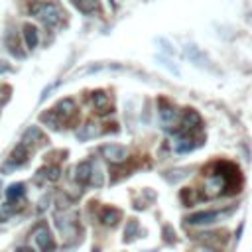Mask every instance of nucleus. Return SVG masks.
<instances>
[{"mask_svg": "<svg viewBox=\"0 0 252 252\" xmlns=\"http://www.w3.org/2000/svg\"><path fill=\"white\" fill-rule=\"evenodd\" d=\"M30 14L36 16L38 20H41L47 28H56L63 20L61 8L58 4H52V2H34V4H30Z\"/></svg>", "mask_w": 252, "mask_h": 252, "instance_id": "nucleus-1", "label": "nucleus"}, {"mask_svg": "<svg viewBox=\"0 0 252 252\" xmlns=\"http://www.w3.org/2000/svg\"><path fill=\"white\" fill-rule=\"evenodd\" d=\"M233 211H234V207L225 209V211H199V213L189 215V217H187V223H189V225H211V223H215V221H221V219L229 217Z\"/></svg>", "mask_w": 252, "mask_h": 252, "instance_id": "nucleus-2", "label": "nucleus"}, {"mask_svg": "<svg viewBox=\"0 0 252 252\" xmlns=\"http://www.w3.org/2000/svg\"><path fill=\"white\" fill-rule=\"evenodd\" d=\"M56 225L58 229L61 231V234L69 240V238H75L77 236V221H75V215L73 213H59L56 217Z\"/></svg>", "mask_w": 252, "mask_h": 252, "instance_id": "nucleus-3", "label": "nucleus"}, {"mask_svg": "<svg viewBox=\"0 0 252 252\" xmlns=\"http://www.w3.org/2000/svg\"><path fill=\"white\" fill-rule=\"evenodd\" d=\"M100 154H103L105 160H109L111 164H122L126 162L128 158V152L124 146H118V144H107L100 148Z\"/></svg>", "mask_w": 252, "mask_h": 252, "instance_id": "nucleus-4", "label": "nucleus"}, {"mask_svg": "<svg viewBox=\"0 0 252 252\" xmlns=\"http://www.w3.org/2000/svg\"><path fill=\"white\" fill-rule=\"evenodd\" d=\"M34 236H36V244L41 252H54L56 250V240H54L52 233H49V229L45 225H39Z\"/></svg>", "mask_w": 252, "mask_h": 252, "instance_id": "nucleus-5", "label": "nucleus"}, {"mask_svg": "<svg viewBox=\"0 0 252 252\" xmlns=\"http://www.w3.org/2000/svg\"><path fill=\"white\" fill-rule=\"evenodd\" d=\"M181 124H183V132L191 134V132H199L201 128H203V120H201L199 113L193 111V109H187L181 116Z\"/></svg>", "mask_w": 252, "mask_h": 252, "instance_id": "nucleus-6", "label": "nucleus"}, {"mask_svg": "<svg viewBox=\"0 0 252 252\" xmlns=\"http://www.w3.org/2000/svg\"><path fill=\"white\" fill-rule=\"evenodd\" d=\"M91 103H93V107L97 109L98 115H109V113H113V111H111V97H109L105 91H95V93L91 95Z\"/></svg>", "mask_w": 252, "mask_h": 252, "instance_id": "nucleus-7", "label": "nucleus"}, {"mask_svg": "<svg viewBox=\"0 0 252 252\" xmlns=\"http://www.w3.org/2000/svg\"><path fill=\"white\" fill-rule=\"evenodd\" d=\"M54 111H56V115H58L61 120H69V118L77 113V105H75L73 98H63V100H59L58 107H56Z\"/></svg>", "mask_w": 252, "mask_h": 252, "instance_id": "nucleus-8", "label": "nucleus"}, {"mask_svg": "<svg viewBox=\"0 0 252 252\" xmlns=\"http://www.w3.org/2000/svg\"><path fill=\"white\" fill-rule=\"evenodd\" d=\"M120 219H122V213L118 209H115V207H105L98 215V221L103 223L105 227H116Z\"/></svg>", "mask_w": 252, "mask_h": 252, "instance_id": "nucleus-9", "label": "nucleus"}, {"mask_svg": "<svg viewBox=\"0 0 252 252\" xmlns=\"http://www.w3.org/2000/svg\"><path fill=\"white\" fill-rule=\"evenodd\" d=\"M91 175H93V162H81L75 168V181L79 185L91 183Z\"/></svg>", "mask_w": 252, "mask_h": 252, "instance_id": "nucleus-10", "label": "nucleus"}, {"mask_svg": "<svg viewBox=\"0 0 252 252\" xmlns=\"http://www.w3.org/2000/svg\"><path fill=\"white\" fill-rule=\"evenodd\" d=\"M185 56L197 65V67H205L207 65V56L201 52V49L197 47V45H193V43H189V45H185Z\"/></svg>", "mask_w": 252, "mask_h": 252, "instance_id": "nucleus-11", "label": "nucleus"}, {"mask_svg": "<svg viewBox=\"0 0 252 252\" xmlns=\"http://www.w3.org/2000/svg\"><path fill=\"white\" fill-rule=\"evenodd\" d=\"M61 177V170L58 166H45L41 170H38V175H36V181H58Z\"/></svg>", "mask_w": 252, "mask_h": 252, "instance_id": "nucleus-12", "label": "nucleus"}, {"mask_svg": "<svg viewBox=\"0 0 252 252\" xmlns=\"http://www.w3.org/2000/svg\"><path fill=\"white\" fill-rule=\"evenodd\" d=\"M73 6L83 14L100 12V0H73Z\"/></svg>", "mask_w": 252, "mask_h": 252, "instance_id": "nucleus-13", "label": "nucleus"}, {"mask_svg": "<svg viewBox=\"0 0 252 252\" xmlns=\"http://www.w3.org/2000/svg\"><path fill=\"white\" fill-rule=\"evenodd\" d=\"M45 138H43V134H41V130L38 128V126H30L26 132H24V136H22V144L24 146H34V144H41Z\"/></svg>", "mask_w": 252, "mask_h": 252, "instance_id": "nucleus-14", "label": "nucleus"}, {"mask_svg": "<svg viewBox=\"0 0 252 252\" xmlns=\"http://www.w3.org/2000/svg\"><path fill=\"white\" fill-rule=\"evenodd\" d=\"M160 120H162V126H164L166 130H172V126H174L175 120H177L175 109H174V107H162V111H160Z\"/></svg>", "mask_w": 252, "mask_h": 252, "instance_id": "nucleus-15", "label": "nucleus"}, {"mask_svg": "<svg viewBox=\"0 0 252 252\" xmlns=\"http://www.w3.org/2000/svg\"><path fill=\"white\" fill-rule=\"evenodd\" d=\"M28 146H24V144H18L14 150H12V154H10V162L14 164V166H24L26 162H28Z\"/></svg>", "mask_w": 252, "mask_h": 252, "instance_id": "nucleus-16", "label": "nucleus"}, {"mask_svg": "<svg viewBox=\"0 0 252 252\" xmlns=\"http://www.w3.org/2000/svg\"><path fill=\"white\" fill-rule=\"evenodd\" d=\"M100 134V128H98V124H95V122H87V124H83L79 130H77V138L79 140H91V138H95V136H98Z\"/></svg>", "mask_w": 252, "mask_h": 252, "instance_id": "nucleus-17", "label": "nucleus"}, {"mask_svg": "<svg viewBox=\"0 0 252 252\" xmlns=\"http://www.w3.org/2000/svg\"><path fill=\"white\" fill-rule=\"evenodd\" d=\"M26 195V185L24 183H12L8 189H6V197L10 203H16L18 199H22Z\"/></svg>", "mask_w": 252, "mask_h": 252, "instance_id": "nucleus-18", "label": "nucleus"}, {"mask_svg": "<svg viewBox=\"0 0 252 252\" xmlns=\"http://www.w3.org/2000/svg\"><path fill=\"white\" fill-rule=\"evenodd\" d=\"M24 39H26V45L30 47V49H34L36 45H38V30H36V26H32V24H24Z\"/></svg>", "mask_w": 252, "mask_h": 252, "instance_id": "nucleus-19", "label": "nucleus"}, {"mask_svg": "<svg viewBox=\"0 0 252 252\" xmlns=\"http://www.w3.org/2000/svg\"><path fill=\"white\" fill-rule=\"evenodd\" d=\"M41 122H45L49 128H54V130H59L61 128V118L56 115V111H49V113H43L41 115V118H39Z\"/></svg>", "mask_w": 252, "mask_h": 252, "instance_id": "nucleus-20", "label": "nucleus"}, {"mask_svg": "<svg viewBox=\"0 0 252 252\" xmlns=\"http://www.w3.org/2000/svg\"><path fill=\"white\" fill-rule=\"evenodd\" d=\"M175 152H179V154H183V152H191V150L197 146V144H193V140L191 138H185V136H181V138H177L175 140Z\"/></svg>", "mask_w": 252, "mask_h": 252, "instance_id": "nucleus-21", "label": "nucleus"}, {"mask_svg": "<svg viewBox=\"0 0 252 252\" xmlns=\"http://www.w3.org/2000/svg\"><path fill=\"white\" fill-rule=\"evenodd\" d=\"M103 181H105V177H103V168H100L97 162L93 164V175H91V183L95 185V187H100L103 185Z\"/></svg>", "mask_w": 252, "mask_h": 252, "instance_id": "nucleus-22", "label": "nucleus"}, {"mask_svg": "<svg viewBox=\"0 0 252 252\" xmlns=\"http://www.w3.org/2000/svg\"><path fill=\"white\" fill-rule=\"evenodd\" d=\"M138 233H140V227H138V221H128V225H126V231H124V240H134L136 236H138Z\"/></svg>", "mask_w": 252, "mask_h": 252, "instance_id": "nucleus-23", "label": "nucleus"}, {"mask_svg": "<svg viewBox=\"0 0 252 252\" xmlns=\"http://www.w3.org/2000/svg\"><path fill=\"white\" fill-rule=\"evenodd\" d=\"M193 252H219V250L213 248V246H209V244H201V246H197Z\"/></svg>", "mask_w": 252, "mask_h": 252, "instance_id": "nucleus-24", "label": "nucleus"}, {"mask_svg": "<svg viewBox=\"0 0 252 252\" xmlns=\"http://www.w3.org/2000/svg\"><path fill=\"white\" fill-rule=\"evenodd\" d=\"M164 234H166V240L168 242L175 240V233H172V227H164Z\"/></svg>", "mask_w": 252, "mask_h": 252, "instance_id": "nucleus-25", "label": "nucleus"}, {"mask_svg": "<svg viewBox=\"0 0 252 252\" xmlns=\"http://www.w3.org/2000/svg\"><path fill=\"white\" fill-rule=\"evenodd\" d=\"M49 199H52V197H49V195H45L41 201H39V205H38V211H45L47 209V203H49Z\"/></svg>", "mask_w": 252, "mask_h": 252, "instance_id": "nucleus-26", "label": "nucleus"}, {"mask_svg": "<svg viewBox=\"0 0 252 252\" xmlns=\"http://www.w3.org/2000/svg\"><path fill=\"white\" fill-rule=\"evenodd\" d=\"M6 219V209H0V223Z\"/></svg>", "mask_w": 252, "mask_h": 252, "instance_id": "nucleus-27", "label": "nucleus"}, {"mask_svg": "<svg viewBox=\"0 0 252 252\" xmlns=\"http://www.w3.org/2000/svg\"><path fill=\"white\" fill-rule=\"evenodd\" d=\"M18 252H34V250H32V248H28V246H20V248H18Z\"/></svg>", "mask_w": 252, "mask_h": 252, "instance_id": "nucleus-28", "label": "nucleus"}]
</instances>
